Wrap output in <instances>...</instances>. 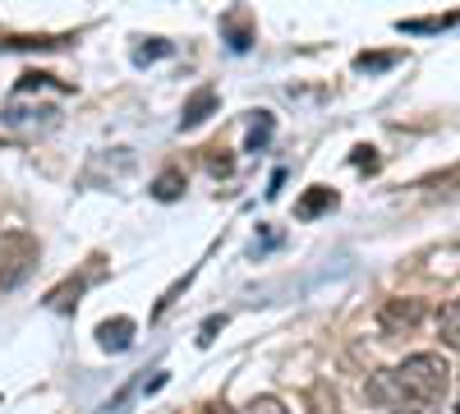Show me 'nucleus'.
<instances>
[{
    "label": "nucleus",
    "instance_id": "obj_1",
    "mask_svg": "<svg viewBox=\"0 0 460 414\" xmlns=\"http://www.w3.org/2000/svg\"><path fill=\"white\" fill-rule=\"evenodd\" d=\"M368 392L387 405H438L442 396H451V364L442 355H410L392 373H377Z\"/></svg>",
    "mask_w": 460,
    "mask_h": 414
},
{
    "label": "nucleus",
    "instance_id": "obj_2",
    "mask_svg": "<svg viewBox=\"0 0 460 414\" xmlns=\"http://www.w3.org/2000/svg\"><path fill=\"white\" fill-rule=\"evenodd\" d=\"M37 240L28 231H0V290H14L37 268Z\"/></svg>",
    "mask_w": 460,
    "mask_h": 414
},
{
    "label": "nucleus",
    "instance_id": "obj_3",
    "mask_svg": "<svg viewBox=\"0 0 460 414\" xmlns=\"http://www.w3.org/2000/svg\"><path fill=\"white\" fill-rule=\"evenodd\" d=\"M419 318H424V304H419V299H387L382 313H377V327L387 336H405V331L419 327Z\"/></svg>",
    "mask_w": 460,
    "mask_h": 414
},
{
    "label": "nucleus",
    "instance_id": "obj_4",
    "mask_svg": "<svg viewBox=\"0 0 460 414\" xmlns=\"http://www.w3.org/2000/svg\"><path fill=\"white\" fill-rule=\"evenodd\" d=\"M134 318H106L102 327H97V341H102V350H115V355H120V350H129L134 346Z\"/></svg>",
    "mask_w": 460,
    "mask_h": 414
},
{
    "label": "nucleus",
    "instance_id": "obj_5",
    "mask_svg": "<svg viewBox=\"0 0 460 414\" xmlns=\"http://www.w3.org/2000/svg\"><path fill=\"white\" fill-rule=\"evenodd\" d=\"M212 110H217V88H199L194 97L184 101V110H180V129H199Z\"/></svg>",
    "mask_w": 460,
    "mask_h": 414
},
{
    "label": "nucleus",
    "instance_id": "obj_6",
    "mask_svg": "<svg viewBox=\"0 0 460 414\" xmlns=\"http://www.w3.org/2000/svg\"><path fill=\"white\" fill-rule=\"evenodd\" d=\"M332 207H336V194L323 189V184H314V189L295 203V216H299V221H314V216H323V212H332Z\"/></svg>",
    "mask_w": 460,
    "mask_h": 414
},
{
    "label": "nucleus",
    "instance_id": "obj_7",
    "mask_svg": "<svg viewBox=\"0 0 460 414\" xmlns=\"http://www.w3.org/2000/svg\"><path fill=\"white\" fill-rule=\"evenodd\" d=\"M180 194H184V171H162L152 180V198L157 203H175Z\"/></svg>",
    "mask_w": 460,
    "mask_h": 414
},
{
    "label": "nucleus",
    "instance_id": "obj_8",
    "mask_svg": "<svg viewBox=\"0 0 460 414\" xmlns=\"http://www.w3.org/2000/svg\"><path fill=\"white\" fill-rule=\"evenodd\" d=\"M69 37H0V47L5 51H56V47H65Z\"/></svg>",
    "mask_w": 460,
    "mask_h": 414
},
{
    "label": "nucleus",
    "instance_id": "obj_9",
    "mask_svg": "<svg viewBox=\"0 0 460 414\" xmlns=\"http://www.w3.org/2000/svg\"><path fill=\"white\" fill-rule=\"evenodd\" d=\"M442 341L451 350L460 346V304H456V299H447V304H442Z\"/></svg>",
    "mask_w": 460,
    "mask_h": 414
},
{
    "label": "nucleus",
    "instance_id": "obj_10",
    "mask_svg": "<svg viewBox=\"0 0 460 414\" xmlns=\"http://www.w3.org/2000/svg\"><path fill=\"white\" fill-rule=\"evenodd\" d=\"M392 65H396V51H373V56L364 51V56H355V69L359 74H382V69H392Z\"/></svg>",
    "mask_w": 460,
    "mask_h": 414
},
{
    "label": "nucleus",
    "instance_id": "obj_11",
    "mask_svg": "<svg viewBox=\"0 0 460 414\" xmlns=\"http://www.w3.org/2000/svg\"><path fill=\"white\" fill-rule=\"evenodd\" d=\"M456 23V14H447V19H401L396 28L401 32H442V28H451Z\"/></svg>",
    "mask_w": 460,
    "mask_h": 414
},
{
    "label": "nucleus",
    "instance_id": "obj_12",
    "mask_svg": "<svg viewBox=\"0 0 460 414\" xmlns=\"http://www.w3.org/2000/svg\"><path fill=\"white\" fill-rule=\"evenodd\" d=\"M267 138H272V116H267V110H258V120H253V129H249V147L258 153Z\"/></svg>",
    "mask_w": 460,
    "mask_h": 414
},
{
    "label": "nucleus",
    "instance_id": "obj_13",
    "mask_svg": "<svg viewBox=\"0 0 460 414\" xmlns=\"http://www.w3.org/2000/svg\"><path fill=\"white\" fill-rule=\"evenodd\" d=\"M157 56H171V42H162V37H152V42H143V47L134 51V60H138V65L157 60Z\"/></svg>",
    "mask_w": 460,
    "mask_h": 414
},
{
    "label": "nucleus",
    "instance_id": "obj_14",
    "mask_svg": "<svg viewBox=\"0 0 460 414\" xmlns=\"http://www.w3.org/2000/svg\"><path fill=\"white\" fill-rule=\"evenodd\" d=\"M249 414H295V410H286L277 396H253L249 401Z\"/></svg>",
    "mask_w": 460,
    "mask_h": 414
},
{
    "label": "nucleus",
    "instance_id": "obj_15",
    "mask_svg": "<svg viewBox=\"0 0 460 414\" xmlns=\"http://www.w3.org/2000/svg\"><path fill=\"white\" fill-rule=\"evenodd\" d=\"M226 28H230V47H235V51H244V47H249V28H244L240 19H230Z\"/></svg>",
    "mask_w": 460,
    "mask_h": 414
},
{
    "label": "nucleus",
    "instance_id": "obj_16",
    "mask_svg": "<svg viewBox=\"0 0 460 414\" xmlns=\"http://www.w3.org/2000/svg\"><path fill=\"white\" fill-rule=\"evenodd\" d=\"M221 327H226V318H221V313H217V318H208V322H203V331H199V346H212Z\"/></svg>",
    "mask_w": 460,
    "mask_h": 414
},
{
    "label": "nucleus",
    "instance_id": "obj_17",
    "mask_svg": "<svg viewBox=\"0 0 460 414\" xmlns=\"http://www.w3.org/2000/svg\"><path fill=\"white\" fill-rule=\"evenodd\" d=\"M355 166H359V171H377V157H373V147H355Z\"/></svg>",
    "mask_w": 460,
    "mask_h": 414
},
{
    "label": "nucleus",
    "instance_id": "obj_18",
    "mask_svg": "<svg viewBox=\"0 0 460 414\" xmlns=\"http://www.w3.org/2000/svg\"><path fill=\"white\" fill-rule=\"evenodd\" d=\"M208 166H212L217 175H230V157H221V147H212V153H208Z\"/></svg>",
    "mask_w": 460,
    "mask_h": 414
},
{
    "label": "nucleus",
    "instance_id": "obj_19",
    "mask_svg": "<svg viewBox=\"0 0 460 414\" xmlns=\"http://www.w3.org/2000/svg\"><path fill=\"white\" fill-rule=\"evenodd\" d=\"M392 414H438V410H429V405H396Z\"/></svg>",
    "mask_w": 460,
    "mask_h": 414
},
{
    "label": "nucleus",
    "instance_id": "obj_20",
    "mask_svg": "<svg viewBox=\"0 0 460 414\" xmlns=\"http://www.w3.org/2000/svg\"><path fill=\"white\" fill-rule=\"evenodd\" d=\"M208 414H235V410H226V405H212V410H208Z\"/></svg>",
    "mask_w": 460,
    "mask_h": 414
}]
</instances>
